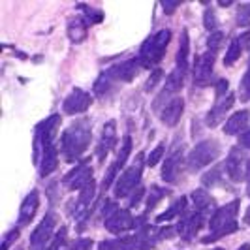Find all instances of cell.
I'll return each instance as SVG.
<instances>
[{
    "label": "cell",
    "instance_id": "obj_38",
    "mask_svg": "<svg viewBox=\"0 0 250 250\" xmlns=\"http://www.w3.org/2000/svg\"><path fill=\"white\" fill-rule=\"evenodd\" d=\"M222 40H224V34L222 32H213L211 36H209V42H207V45H209V51L216 55V51L220 49V45H222Z\"/></svg>",
    "mask_w": 250,
    "mask_h": 250
},
{
    "label": "cell",
    "instance_id": "obj_27",
    "mask_svg": "<svg viewBox=\"0 0 250 250\" xmlns=\"http://www.w3.org/2000/svg\"><path fill=\"white\" fill-rule=\"evenodd\" d=\"M192 201H194V207H196V211H200V213H211L214 207V201L213 198L205 192V190H194L192 192Z\"/></svg>",
    "mask_w": 250,
    "mask_h": 250
},
{
    "label": "cell",
    "instance_id": "obj_26",
    "mask_svg": "<svg viewBox=\"0 0 250 250\" xmlns=\"http://www.w3.org/2000/svg\"><path fill=\"white\" fill-rule=\"evenodd\" d=\"M68 36L74 43H79L87 38V21L83 17H75L68 23Z\"/></svg>",
    "mask_w": 250,
    "mask_h": 250
},
{
    "label": "cell",
    "instance_id": "obj_46",
    "mask_svg": "<svg viewBox=\"0 0 250 250\" xmlns=\"http://www.w3.org/2000/svg\"><path fill=\"white\" fill-rule=\"evenodd\" d=\"M237 250H250V245H249V243H245V245H241Z\"/></svg>",
    "mask_w": 250,
    "mask_h": 250
},
{
    "label": "cell",
    "instance_id": "obj_42",
    "mask_svg": "<svg viewBox=\"0 0 250 250\" xmlns=\"http://www.w3.org/2000/svg\"><path fill=\"white\" fill-rule=\"evenodd\" d=\"M239 145H241V147H245V149H250V130H247L245 134H241V138H239Z\"/></svg>",
    "mask_w": 250,
    "mask_h": 250
},
{
    "label": "cell",
    "instance_id": "obj_21",
    "mask_svg": "<svg viewBox=\"0 0 250 250\" xmlns=\"http://www.w3.org/2000/svg\"><path fill=\"white\" fill-rule=\"evenodd\" d=\"M181 164H183V149H175L166 158V164L162 167V179L166 183H177Z\"/></svg>",
    "mask_w": 250,
    "mask_h": 250
},
{
    "label": "cell",
    "instance_id": "obj_20",
    "mask_svg": "<svg viewBox=\"0 0 250 250\" xmlns=\"http://www.w3.org/2000/svg\"><path fill=\"white\" fill-rule=\"evenodd\" d=\"M38 205H40V194H38V190L28 192V196L23 200L21 209H19V226L21 228L32 222V218H34V214L38 211Z\"/></svg>",
    "mask_w": 250,
    "mask_h": 250
},
{
    "label": "cell",
    "instance_id": "obj_45",
    "mask_svg": "<svg viewBox=\"0 0 250 250\" xmlns=\"http://www.w3.org/2000/svg\"><path fill=\"white\" fill-rule=\"evenodd\" d=\"M243 222L247 226H250V207L247 209V213H245V216H243Z\"/></svg>",
    "mask_w": 250,
    "mask_h": 250
},
{
    "label": "cell",
    "instance_id": "obj_12",
    "mask_svg": "<svg viewBox=\"0 0 250 250\" xmlns=\"http://www.w3.org/2000/svg\"><path fill=\"white\" fill-rule=\"evenodd\" d=\"M139 68H143L141 62H139V59H130V61H125V62L111 66V68H109L107 72H104V74L107 75L113 83H117V81L128 83V81H132V79L138 75Z\"/></svg>",
    "mask_w": 250,
    "mask_h": 250
},
{
    "label": "cell",
    "instance_id": "obj_13",
    "mask_svg": "<svg viewBox=\"0 0 250 250\" xmlns=\"http://www.w3.org/2000/svg\"><path fill=\"white\" fill-rule=\"evenodd\" d=\"M90 181H94V179H92V169H90L88 162H83V164H79V166H75L74 169L64 177L62 183L68 190H79V192H81Z\"/></svg>",
    "mask_w": 250,
    "mask_h": 250
},
{
    "label": "cell",
    "instance_id": "obj_33",
    "mask_svg": "<svg viewBox=\"0 0 250 250\" xmlns=\"http://www.w3.org/2000/svg\"><path fill=\"white\" fill-rule=\"evenodd\" d=\"M203 25H205V28H207L211 34L216 32L218 19H216V13H214L213 8H207V10H205V13H203Z\"/></svg>",
    "mask_w": 250,
    "mask_h": 250
},
{
    "label": "cell",
    "instance_id": "obj_24",
    "mask_svg": "<svg viewBox=\"0 0 250 250\" xmlns=\"http://www.w3.org/2000/svg\"><path fill=\"white\" fill-rule=\"evenodd\" d=\"M59 166V150L53 145L49 149H45L42 152V160H40V175L47 177L51 175Z\"/></svg>",
    "mask_w": 250,
    "mask_h": 250
},
{
    "label": "cell",
    "instance_id": "obj_41",
    "mask_svg": "<svg viewBox=\"0 0 250 250\" xmlns=\"http://www.w3.org/2000/svg\"><path fill=\"white\" fill-rule=\"evenodd\" d=\"M143 194H145V192H143V188L139 187L138 190L132 194V198H130V207H138V203H139V200L143 198Z\"/></svg>",
    "mask_w": 250,
    "mask_h": 250
},
{
    "label": "cell",
    "instance_id": "obj_22",
    "mask_svg": "<svg viewBox=\"0 0 250 250\" xmlns=\"http://www.w3.org/2000/svg\"><path fill=\"white\" fill-rule=\"evenodd\" d=\"M250 126V111H237L233 113L224 125V132L228 136L245 134V130Z\"/></svg>",
    "mask_w": 250,
    "mask_h": 250
},
{
    "label": "cell",
    "instance_id": "obj_23",
    "mask_svg": "<svg viewBox=\"0 0 250 250\" xmlns=\"http://www.w3.org/2000/svg\"><path fill=\"white\" fill-rule=\"evenodd\" d=\"M94 194H96V185L94 181H90L87 187L81 190L79 198H77V205H75V216L77 218H85L90 211V203L94 200Z\"/></svg>",
    "mask_w": 250,
    "mask_h": 250
},
{
    "label": "cell",
    "instance_id": "obj_11",
    "mask_svg": "<svg viewBox=\"0 0 250 250\" xmlns=\"http://www.w3.org/2000/svg\"><path fill=\"white\" fill-rule=\"evenodd\" d=\"M92 104V96L83 88H74L66 98H64L62 109L66 115H79L87 111Z\"/></svg>",
    "mask_w": 250,
    "mask_h": 250
},
{
    "label": "cell",
    "instance_id": "obj_48",
    "mask_svg": "<svg viewBox=\"0 0 250 250\" xmlns=\"http://www.w3.org/2000/svg\"><path fill=\"white\" fill-rule=\"evenodd\" d=\"M214 250H224V249H214Z\"/></svg>",
    "mask_w": 250,
    "mask_h": 250
},
{
    "label": "cell",
    "instance_id": "obj_6",
    "mask_svg": "<svg viewBox=\"0 0 250 250\" xmlns=\"http://www.w3.org/2000/svg\"><path fill=\"white\" fill-rule=\"evenodd\" d=\"M141 173H143V154H139L136 162L132 164L126 169L123 175L117 179L115 183V198H126L132 196V192L139 188V181H141Z\"/></svg>",
    "mask_w": 250,
    "mask_h": 250
},
{
    "label": "cell",
    "instance_id": "obj_25",
    "mask_svg": "<svg viewBox=\"0 0 250 250\" xmlns=\"http://www.w3.org/2000/svg\"><path fill=\"white\" fill-rule=\"evenodd\" d=\"M188 53H190V43H188V32L187 30H183V34H181V42H179V49H177V66L181 72H185L187 74L188 70Z\"/></svg>",
    "mask_w": 250,
    "mask_h": 250
},
{
    "label": "cell",
    "instance_id": "obj_5",
    "mask_svg": "<svg viewBox=\"0 0 250 250\" xmlns=\"http://www.w3.org/2000/svg\"><path fill=\"white\" fill-rule=\"evenodd\" d=\"M109 211L104 213V224H105V229L111 231V233H125L128 229L136 228L138 220L132 216L130 211L126 209H119L115 203H105Z\"/></svg>",
    "mask_w": 250,
    "mask_h": 250
},
{
    "label": "cell",
    "instance_id": "obj_4",
    "mask_svg": "<svg viewBox=\"0 0 250 250\" xmlns=\"http://www.w3.org/2000/svg\"><path fill=\"white\" fill-rule=\"evenodd\" d=\"M218 154H220V143L216 139H205V141L198 143L188 154V169L196 173L203 167H207L211 162H214L218 158Z\"/></svg>",
    "mask_w": 250,
    "mask_h": 250
},
{
    "label": "cell",
    "instance_id": "obj_2",
    "mask_svg": "<svg viewBox=\"0 0 250 250\" xmlns=\"http://www.w3.org/2000/svg\"><path fill=\"white\" fill-rule=\"evenodd\" d=\"M237 209H239V201H231L224 207L216 209L211 216V222H209V229L211 233L205 235L201 239V243H213L216 239L229 235L233 231H237Z\"/></svg>",
    "mask_w": 250,
    "mask_h": 250
},
{
    "label": "cell",
    "instance_id": "obj_16",
    "mask_svg": "<svg viewBox=\"0 0 250 250\" xmlns=\"http://www.w3.org/2000/svg\"><path fill=\"white\" fill-rule=\"evenodd\" d=\"M233 102H235V96H233L231 92H229V94H226V96L216 98V102H214V107L207 113V119H205L207 126H213V128H214V126L220 125V123L226 119V113L233 107Z\"/></svg>",
    "mask_w": 250,
    "mask_h": 250
},
{
    "label": "cell",
    "instance_id": "obj_14",
    "mask_svg": "<svg viewBox=\"0 0 250 250\" xmlns=\"http://www.w3.org/2000/svg\"><path fill=\"white\" fill-rule=\"evenodd\" d=\"M213 68H214V53L207 51V53L200 55L196 59V64H194V83L198 87L209 85L211 75H213Z\"/></svg>",
    "mask_w": 250,
    "mask_h": 250
},
{
    "label": "cell",
    "instance_id": "obj_47",
    "mask_svg": "<svg viewBox=\"0 0 250 250\" xmlns=\"http://www.w3.org/2000/svg\"><path fill=\"white\" fill-rule=\"evenodd\" d=\"M15 250H23V249H21V247H17V249H15Z\"/></svg>",
    "mask_w": 250,
    "mask_h": 250
},
{
    "label": "cell",
    "instance_id": "obj_29",
    "mask_svg": "<svg viewBox=\"0 0 250 250\" xmlns=\"http://www.w3.org/2000/svg\"><path fill=\"white\" fill-rule=\"evenodd\" d=\"M241 51H243V43H241V40H239V38L231 40L229 47H228V51H226V59H224L226 66H231V64L237 62L239 57H241Z\"/></svg>",
    "mask_w": 250,
    "mask_h": 250
},
{
    "label": "cell",
    "instance_id": "obj_40",
    "mask_svg": "<svg viewBox=\"0 0 250 250\" xmlns=\"http://www.w3.org/2000/svg\"><path fill=\"white\" fill-rule=\"evenodd\" d=\"M92 249V239H77L74 241L70 250H90Z\"/></svg>",
    "mask_w": 250,
    "mask_h": 250
},
{
    "label": "cell",
    "instance_id": "obj_36",
    "mask_svg": "<svg viewBox=\"0 0 250 250\" xmlns=\"http://www.w3.org/2000/svg\"><path fill=\"white\" fill-rule=\"evenodd\" d=\"M237 25L249 26L250 25V4H241L237 10Z\"/></svg>",
    "mask_w": 250,
    "mask_h": 250
},
{
    "label": "cell",
    "instance_id": "obj_3",
    "mask_svg": "<svg viewBox=\"0 0 250 250\" xmlns=\"http://www.w3.org/2000/svg\"><path fill=\"white\" fill-rule=\"evenodd\" d=\"M171 40V30L169 28H162L158 32H154L150 38L145 40V43L141 45L139 51V62L143 68H154L158 66L160 61L164 59V53L167 49V43Z\"/></svg>",
    "mask_w": 250,
    "mask_h": 250
},
{
    "label": "cell",
    "instance_id": "obj_44",
    "mask_svg": "<svg viewBox=\"0 0 250 250\" xmlns=\"http://www.w3.org/2000/svg\"><path fill=\"white\" fill-rule=\"evenodd\" d=\"M177 6H179L177 2H164V4H162L164 12L167 13V15H169V13H173V12H175V10H177Z\"/></svg>",
    "mask_w": 250,
    "mask_h": 250
},
{
    "label": "cell",
    "instance_id": "obj_8",
    "mask_svg": "<svg viewBox=\"0 0 250 250\" xmlns=\"http://www.w3.org/2000/svg\"><path fill=\"white\" fill-rule=\"evenodd\" d=\"M57 128H59V117H57V115H51L47 121H43L42 125H38L36 139H34L36 158H38V152H43L45 149H49V147H53V145H55L53 141H55Z\"/></svg>",
    "mask_w": 250,
    "mask_h": 250
},
{
    "label": "cell",
    "instance_id": "obj_43",
    "mask_svg": "<svg viewBox=\"0 0 250 250\" xmlns=\"http://www.w3.org/2000/svg\"><path fill=\"white\" fill-rule=\"evenodd\" d=\"M160 75H162V72H160V70H156V72L152 74V79H149V81H147V92H150V88H154L156 81L160 79Z\"/></svg>",
    "mask_w": 250,
    "mask_h": 250
},
{
    "label": "cell",
    "instance_id": "obj_10",
    "mask_svg": "<svg viewBox=\"0 0 250 250\" xmlns=\"http://www.w3.org/2000/svg\"><path fill=\"white\" fill-rule=\"evenodd\" d=\"M130 150H132V138H130V136H126L125 141H123V147H121L119 154H117V158H115V162L109 166L107 173H105V177H104V183H102L104 192L111 187L113 183H117V179L121 177L119 175V171L125 167L126 160H128V156H130Z\"/></svg>",
    "mask_w": 250,
    "mask_h": 250
},
{
    "label": "cell",
    "instance_id": "obj_15",
    "mask_svg": "<svg viewBox=\"0 0 250 250\" xmlns=\"http://www.w3.org/2000/svg\"><path fill=\"white\" fill-rule=\"evenodd\" d=\"M247 162H249V158H245L243 150L231 149V152L228 154L224 169L233 183H239L243 177H247Z\"/></svg>",
    "mask_w": 250,
    "mask_h": 250
},
{
    "label": "cell",
    "instance_id": "obj_35",
    "mask_svg": "<svg viewBox=\"0 0 250 250\" xmlns=\"http://www.w3.org/2000/svg\"><path fill=\"white\" fill-rule=\"evenodd\" d=\"M164 152H166V145L164 143H158L154 149L150 150V154H149V160H147V164H149L150 167H154L156 164L162 160V156H164Z\"/></svg>",
    "mask_w": 250,
    "mask_h": 250
},
{
    "label": "cell",
    "instance_id": "obj_32",
    "mask_svg": "<svg viewBox=\"0 0 250 250\" xmlns=\"http://www.w3.org/2000/svg\"><path fill=\"white\" fill-rule=\"evenodd\" d=\"M81 12H85V21H87V25H94V23H100L102 19H104V15H102L100 10H94V8H90V6H85V4H79L77 6Z\"/></svg>",
    "mask_w": 250,
    "mask_h": 250
},
{
    "label": "cell",
    "instance_id": "obj_19",
    "mask_svg": "<svg viewBox=\"0 0 250 250\" xmlns=\"http://www.w3.org/2000/svg\"><path fill=\"white\" fill-rule=\"evenodd\" d=\"M115 143H117V125H115V121H109L107 125L104 126V130H102V138L98 141V149H96V154H98L100 162L105 160V156L115 147Z\"/></svg>",
    "mask_w": 250,
    "mask_h": 250
},
{
    "label": "cell",
    "instance_id": "obj_39",
    "mask_svg": "<svg viewBox=\"0 0 250 250\" xmlns=\"http://www.w3.org/2000/svg\"><path fill=\"white\" fill-rule=\"evenodd\" d=\"M17 237H19V229H15V228H13L12 231H8V233L4 235V241H2V250L10 249V245H12Z\"/></svg>",
    "mask_w": 250,
    "mask_h": 250
},
{
    "label": "cell",
    "instance_id": "obj_37",
    "mask_svg": "<svg viewBox=\"0 0 250 250\" xmlns=\"http://www.w3.org/2000/svg\"><path fill=\"white\" fill-rule=\"evenodd\" d=\"M220 175H222V169L220 167H214L213 171H209V173L203 175V185L205 187H216L218 181H220Z\"/></svg>",
    "mask_w": 250,
    "mask_h": 250
},
{
    "label": "cell",
    "instance_id": "obj_7",
    "mask_svg": "<svg viewBox=\"0 0 250 250\" xmlns=\"http://www.w3.org/2000/svg\"><path fill=\"white\" fill-rule=\"evenodd\" d=\"M150 247H152V241L143 229L128 237L107 239L100 243V250H147Z\"/></svg>",
    "mask_w": 250,
    "mask_h": 250
},
{
    "label": "cell",
    "instance_id": "obj_31",
    "mask_svg": "<svg viewBox=\"0 0 250 250\" xmlns=\"http://www.w3.org/2000/svg\"><path fill=\"white\" fill-rule=\"evenodd\" d=\"M166 194H167V190H164V188L150 187V196H149V200H147V211H152V209L164 200Z\"/></svg>",
    "mask_w": 250,
    "mask_h": 250
},
{
    "label": "cell",
    "instance_id": "obj_34",
    "mask_svg": "<svg viewBox=\"0 0 250 250\" xmlns=\"http://www.w3.org/2000/svg\"><path fill=\"white\" fill-rule=\"evenodd\" d=\"M239 96H241V102L250 100V68L247 70V74L243 75V79L239 83Z\"/></svg>",
    "mask_w": 250,
    "mask_h": 250
},
{
    "label": "cell",
    "instance_id": "obj_1",
    "mask_svg": "<svg viewBox=\"0 0 250 250\" xmlns=\"http://www.w3.org/2000/svg\"><path fill=\"white\" fill-rule=\"evenodd\" d=\"M88 143H90V123L87 119L75 121L74 125L64 130L61 139V152L64 160L75 162L77 158H81L88 149Z\"/></svg>",
    "mask_w": 250,
    "mask_h": 250
},
{
    "label": "cell",
    "instance_id": "obj_18",
    "mask_svg": "<svg viewBox=\"0 0 250 250\" xmlns=\"http://www.w3.org/2000/svg\"><path fill=\"white\" fill-rule=\"evenodd\" d=\"M183 111H185V102L181 96H175V98H171L169 102L164 104L162 111H160V119L166 126H175L181 121Z\"/></svg>",
    "mask_w": 250,
    "mask_h": 250
},
{
    "label": "cell",
    "instance_id": "obj_28",
    "mask_svg": "<svg viewBox=\"0 0 250 250\" xmlns=\"http://www.w3.org/2000/svg\"><path fill=\"white\" fill-rule=\"evenodd\" d=\"M185 211H187V198H179V200H175L173 203H171V207H169L166 213L156 216V222H158V224H160V222H169L171 218H175V216H179V214H183Z\"/></svg>",
    "mask_w": 250,
    "mask_h": 250
},
{
    "label": "cell",
    "instance_id": "obj_30",
    "mask_svg": "<svg viewBox=\"0 0 250 250\" xmlns=\"http://www.w3.org/2000/svg\"><path fill=\"white\" fill-rule=\"evenodd\" d=\"M66 245H68V229L61 228L57 231V235L53 237V241L49 243L47 250H66Z\"/></svg>",
    "mask_w": 250,
    "mask_h": 250
},
{
    "label": "cell",
    "instance_id": "obj_9",
    "mask_svg": "<svg viewBox=\"0 0 250 250\" xmlns=\"http://www.w3.org/2000/svg\"><path fill=\"white\" fill-rule=\"evenodd\" d=\"M55 228H57V216L53 213L45 214L42 218V222L36 226V229L32 231V235H30V247H32V250L45 249V243L53 237Z\"/></svg>",
    "mask_w": 250,
    "mask_h": 250
},
{
    "label": "cell",
    "instance_id": "obj_17",
    "mask_svg": "<svg viewBox=\"0 0 250 250\" xmlns=\"http://www.w3.org/2000/svg\"><path fill=\"white\" fill-rule=\"evenodd\" d=\"M203 220H205V213H200V211H194L192 214H187L179 226H177V233L185 239H192L203 226Z\"/></svg>",
    "mask_w": 250,
    "mask_h": 250
}]
</instances>
